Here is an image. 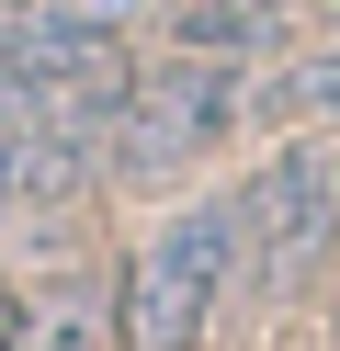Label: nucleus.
<instances>
[{
	"label": "nucleus",
	"instance_id": "obj_3",
	"mask_svg": "<svg viewBox=\"0 0 340 351\" xmlns=\"http://www.w3.org/2000/svg\"><path fill=\"white\" fill-rule=\"evenodd\" d=\"M227 204H238V283H261V295L306 283L340 250V159L317 136H284Z\"/></svg>",
	"mask_w": 340,
	"mask_h": 351
},
{
	"label": "nucleus",
	"instance_id": "obj_2",
	"mask_svg": "<svg viewBox=\"0 0 340 351\" xmlns=\"http://www.w3.org/2000/svg\"><path fill=\"white\" fill-rule=\"evenodd\" d=\"M238 295V204H181L170 227L136 250V283H125V340L136 351H204L216 306Z\"/></svg>",
	"mask_w": 340,
	"mask_h": 351
},
{
	"label": "nucleus",
	"instance_id": "obj_1",
	"mask_svg": "<svg viewBox=\"0 0 340 351\" xmlns=\"http://www.w3.org/2000/svg\"><path fill=\"white\" fill-rule=\"evenodd\" d=\"M238 125H249V69H227V57H159V80H136L125 114H113L102 170L113 182H170V170L216 159Z\"/></svg>",
	"mask_w": 340,
	"mask_h": 351
},
{
	"label": "nucleus",
	"instance_id": "obj_4",
	"mask_svg": "<svg viewBox=\"0 0 340 351\" xmlns=\"http://www.w3.org/2000/svg\"><path fill=\"white\" fill-rule=\"evenodd\" d=\"M340 114V46H306V57H272L261 80H249V125H272V136H306V125Z\"/></svg>",
	"mask_w": 340,
	"mask_h": 351
}]
</instances>
